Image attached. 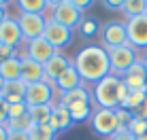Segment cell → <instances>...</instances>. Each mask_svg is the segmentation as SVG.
<instances>
[{"label": "cell", "instance_id": "cell-5", "mask_svg": "<svg viewBox=\"0 0 147 140\" xmlns=\"http://www.w3.org/2000/svg\"><path fill=\"white\" fill-rule=\"evenodd\" d=\"M90 127L96 136H102V138H111L115 132H119V123L117 117H115V111L111 108H94L92 117H90Z\"/></svg>", "mask_w": 147, "mask_h": 140}, {"label": "cell", "instance_id": "cell-11", "mask_svg": "<svg viewBox=\"0 0 147 140\" xmlns=\"http://www.w3.org/2000/svg\"><path fill=\"white\" fill-rule=\"evenodd\" d=\"M55 98V87L47 81H38V83H32L26 87V100L24 102L30 106H45V104H55L53 102Z\"/></svg>", "mask_w": 147, "mask_h": 140}, {"label": "cell", "instance_id": "cell-32", "mask_svg": "<svg viewBox=\"0 0 147 140\" xmlns=\"http://www.w3.org/2000/svg\"><path fill=\"white\" fill-rule=\"evenodd\" d=\"M13 55H17V51H15V49H11V47H7V45H2V43H0V64H4L7 59H11Z\"/></svg>", "mask_w": 147, "mask_h": 140}, {"label": "cell", "instance_id": "cell-25", "mask_svg": "<svg viewBox=\"0 0 147 140\" xmlns=\"http://www.w3.org/2000/svg\"><path fill=\"white\" fill-rule=\"evenodd\" d=\"M32 119H30V115H24V117H17V119H9L7 121V132H30V127H32Z\"/></svg>", "mask_w": 147, "mask_h": 140}, {"label": "cell", "instance_id": "cell-10", "mask_svg": "<svg viewBox=\"0 0 147 140\" xmlns=\"http://www.w3.org/2000/svg\"><path fill=\"white\" fill-rule=\"evenodd\" d=\"M17 23L19 30H22L24 43H30L34 38H40L45 32V23H47V17L45 15H28V13H17Z\"/></svg>", "mask_w": 147, "mask_h": 140}, {"label": "cell", "instance_id": "cell-22", "mask_svg": "<svg viewBox=\"0 0 147 140\" xmlns=\"http://www.w3.org/2000/svg\"><path fill=\"white\" fill-rule=\"evenodd\" d=\"M68 113H70L73 123H85V121H90V117H92V113H94V104L92 102L73 104V106L68 108Z\"/></svg>", "mask_w": 147, "mask_h": 140}, {"label": "cell", "instance_id": "cell-44", "mask_svg": "<svg viewBox=\"0 0 147 140\" xmlns=\"http://www.w3.org/2000/svg\"><path fill=\"white\" fill-rule=\"evenodd\" d=\"M145 13H147V9H145Z\"/></svg>", "mask_w": 147, "mask_h": 140}, {"label": "cell", "instance_id": "cell-36", "mask_svg": "<svg viewBox=\"0 0 147 140\" xmlns=\"http://www.w3.org/2000/svg\"><path fill=\"white\" fill-rule=\"evenodd\" d=\"M105 9H109V11H121V7H124V0H105Z\"/></svg>", "mask_w": 147, "mask_h": 140}, {"label": "cell", "instance_id": "cell-17", "mask_svg": "<svg viewBox=\"0 0 147 140\" xmlns=\"http://www.w3.org/2000/svg\"><path fill=\"white\" fill-rule=\"evenodd\" d=\"M47 125L51 127L55 134H60V132H66V129H70L75 123H73V119H70L68 108H64V106H60V104H55L51 117H49V121H47Z\"/></svg>", "mask_w": 147, "mask_h": 140}, {"label": "cell", "instance_id": "cell-8", "mask_svg": "<svg viewBox=\"0 0 147 140\" xmlns=\"http://www.w3.org/2000/svg\"><path fill=\"white\" fill-rule=\"evenodd\" d=\"M128 45L136 51H147V13L126 19Z\"/></svg>", "mask_w": 147, "mask_h": 140}, {"label": "cell", "instance_id": "cell-31", "mask_svg": "<svg viewBox=\"0 0 147 140\" xmlns=\"http://www.w3.org/2000/svg\"><path fill=\"white\" fill-rule=\"evenodd\" d=\"M147 127V121H143V119H132V121H130V125H128V132L132 134V136L136 138V136H141V134H143V129Z\"/></svg>", "mask_w": 147, "mask_h": 140}, {"label": "cell", "instance_id": "cell-43", "mask_svg": "<svg viewBox=\"0 0 147 140\" xmlns=\"http://www.w3.org/2000/svg\"><path fill=\"white\" fill-rule=\"evenodd\" d=\"M141 62H143V66H145V70H147V51L141 55Z\"/></svg>", "mask_w": 147, "mask_h": 140}, {"label": "cell", "instance_id": "cell-26", "mask_svg": "<svg viewBox=\"0 0 147 140\" xmlns=\"http://www.w3.org/2000/svg\"><path fill=\"white\" fill-rule=\"evenodd\" d=\"M145 96H147V91H130V89H128V93H126V98L121 100L119 108H126V111L132 113L134 108H136V106H139V104L145 100Z\"/></svg>", "mask_w": 147, "mask_h": 140}, {"label": "cell", "instance_id": "cell-4", "mask_svg": "<svg viewBox=\"0 0 147 140\" xmlns=\"http://www.w3.org/2000/svg\"><path fill=\"white\" fill-rule=\"evenodd\" d=\"M107 51H109V62H111V74H115V77H119V79L126 74V70H128L130 66H134V64L141 59L139 51L132 49L130 45L107 49Z\"/></svg>", "mask_w": 147, "mask_h": 140}, {"label": "cell", "instance_id": "cell-39", "mask_svg": "<svg viewBox=\"0 0 147 140\" xmlns=\"http://www.w3.org/2000/svg\"><path fill=\"white\" fill-rule=\"evenodd\" d=\"M7 15H9V4L7 2H0V21H2Z\"/></svg>", "mask_w": 147, "mask_h": 140}, {"label": "cell", "instance_id": "cell-12", "mask_svg": "<svg viewBox=\"0 0 147 140\" xmlns=\"http://www.w3.org/2000/svg\"><path fill=\"white\" fill-rule=\"evenodd\" d=\"M0 43L15 49V51L24 45V36H22V30H19V23L11 15H7L0 21Z\"/></svg>", "mask_w": 147, "mask_h": 140}, {"label": "cell", "instance_id": "cell-3", "mask_svg": "<svg viewBox=\"0 0 147 140\" xmlns=\"http://www.w3.org/2000/svg\"><path fill=\"white\" fill-rule=\"evenodd\" d=\"M47 19H53L60 26H64V28L75 32V30H79L81 21L85 19V15L79 9H75L70 0H55V2H49V17Z\"/></svg>", "mask_w": 147, "mask_h": 140}, {"label": "cell", "instance_id": "cell-2", "mask_svg": "<svg viewBox=\"0 0 147 140\" xmlns=\"http://www.w3.org/2000/svg\"><path fill=\"white\" fill-rule=\"evenodd\" d=\"M126 93H128L126 85L115 74H109L102 81H98L96 85L90 87V96H92L94 108H111V111H115V108H119Z\"/></svg>", "mask_w": 147, "mask_h": 140}, {"label": "cell", "instance_id": "cell-20", "mask_svg": "<svg viewBox=\"0 0 147 140\" xmlns=\"http://www.w3.org/2000/svg\"><path fill=\"white\" fill-rule=\"evenodd\" d=\"M17 13L45 15V17H49V0H19L17 2Z\"/></svg>", "mask_w": 147, "mask_h": 140}, {"label": "cell", "instance_id": "cell-42", "mask_svg": "<svg viewBox=\"0 0 147 140\" xmlns=\"http://www.w3.org/2000/svg\"><path fill=\"white\" fill-rule=\"evenodd\" d=\"M136 140H147V127L143 129V134H141V136H136Z\"/></svg>", "mask_w": 147, "mask_h": 140}, {"label": "cell", "instance_id": "cell-37", "mask_svg": "<svg viewBox=\"0 0 147 140\" xmlns=\"http://www.w3.org/2000/svg\"><path fill=\"white\" fill-rule=\"evenodd\" d=\"M70 2H73V7H75V9H79L81 13H83L85 9L92 7V2H90V0H70Z\"/></svg>", "mask_w": 147, "mask_h": 140}, {"label": "cell", "instance_id": "cell-7", "mask_svg": "<svg viewBox=\"0 0 147 140\" xmlns=\"http://www.w3.org/2000/svg\"><path fill=\"white\" fill-rule=\"evenodd\" d=\"M55 53H60V51H55V49L49 45L47 41H45L43 36L40 38H34V41H30V43H24L22 47L17 49V55L19 57H30V59H34V62H38V64H47L49 59H51Z\"/></svg>", "mask_w": 147, "mask_h": 140}, {"label": "cell", "instance_id": "cell-16", "mask_svg": "<svg viewBox=\"0 0 147 140\" xmlns=\"http://www.w3.org/2000/svg\"><path fill=\"white\" fill-rule=\"evenodd\" d=\"M22 59V81L26 85H32V83H38L45 79V70H43V64L34 62L30 57H19Z\"/></svg>", "mask_w": 147, "mask_h": 140}, {"label": "cell", "instance_id": "cell-24", "mask_svg": "<svg viewBox=\"0 0 147 140\" xmlns=\"http://www.w3.org/2000/svg\"><path fill=\"white\" fill-rule=\"evenodd\" d=\"M145 9H147V0H124L121 13H124L126 19H130V17L145 15Z\"/></svg>", "mask_w": 147, "mask_h": 140}, {"label": "cell", "instance_id": "cell-18", "mask_svg": "<svg viewBox=\"0 0 147 140\" xmlns=\"http://www.w3.org/2000/svg\"><path fill=\"white\" fill-rule=\"evenodd\" d=\"M79 102H92V96H90L88 85H83V87H79V89H73V91H68V93L58 96V102H55V104H60V106H64V108H70L73 104H79Z\"/></svg>", "mask_w": 147, "mask_h": 140}, {"label": "cell", "instance_id": "cell-14", "mask_svg": "<svg viewBox=\"0 0 147 140\" xmlns=\"http://www.w3.org/2000/svg\"><path fill=\"white\" fill-rule=\"evenodd\" d=\"M70 64H73L70 57H66L64 53H55L47 64H43V70H45V79H43V81H47V83L53 85L64 72H66V68L70 66Z\"/></svg>", "mask_w": 147, "mask_h": 140}, {"label": "cell", "instance_id": "cell-6", "mask_svg": "<svg viewBox=\"0 0 147 140\" xmlns=\"http://www.w3.org/2000/svg\"><path fill=\"white\" fill-rule=\"evenodd\" d=\"M100 41L105 49H115L128 45V32H126V21L111 19V21L100 26Z\"/></svg>", "mask_w": 147, "mask_h": 140}, {"label": "cell", "instance_id": "cell-33", "mask_svg": "<svg viewBox=\"0 0 147 140\" xmlns=\"http://www.w3.org/2000/svg\"><path fill=\"white\" fill-rule=\"evenodd\" d=\"M132 115H134L136 119H143V121H147V96H145L143 102H141L139 106H136L134 111H132Z\"/></svg>", "mask_w": 147, "mask_h": 140}, {"label": "cell", "instance_id": "cell-13", "mask_svg": "<svg viewBox=\"0 0 147 140\" xmlns=\"http://www.w3.org/2000/svg\"><path fill=\"white\" fill-rule=\"evenodd\" d=\"M121 83L130 91H147V70H145L141 59L126 70V74L121 77Z\"/></svg>", "mask_w": 147, "mask_h": 140}, {"label": "cell", "instance_id": "cell-21", "mask_svg": "<svg viewBox=\"0 0 147 140\" xmlns=\"http://www.w3.org/2000/svg\"><path fill=\"white\" fill-rule=\"evenodd\" d=\"M26 87H28V85L24 83V81H13V83H7V85H4V91H2V98L7 100L9 104L24 102V100H26Z\"/></svg>", "mask_w": 147, "mask_h": 140}, {"label": "cell", "instance_id": "cell-40", "mask_svg": "<svg viewBox=\"0 0 147 140\" xmlns=\"http://www.w3.org/2000/svg\"><path fill=\"white\" fill-rule=\"evenodd\" d=\"M7 136H9L7 127H4V125H0V140H7Z\"/></svg>", "mask_w": 147, "mask_h": 140}, {"label": "cell", "instance_id": "cell-30", "mask_svg": "<svg viewBox=\"0 0 147 140\" xmlns=\"http://www.w3.org/2000/svg\"><path fill=\"white\" fill-rule=\"evenodd\" d=\"M28 104L26 102H17V104H9V119H17V117H24L28 115Z\"/></svg>", "mask_w": 147, "mask_h": 140}, {"label": "cell", "instance_id": "cell-1", "mask_svg": "<svg viewBox=\"0 0 147 140\" xmlns=\"http://www.w3.org/2000/svg\"><path fill=\"white\" fill-rule=\"evenodd\" d=\"M73 66L83 79L85 85H96L105 77L111 74V62H109V51L102 45H85L79 49V53L73 57Z\"/></svg>", "mask_w": 147, "mask_h": 140}, {"label": "cell", "instance_id": "cell-15", "mask_svg": "<svg viewBox=\"0 0 147 140\" xmlns=\"http://www.w3.org/2000/svg\"><path fill=\"white\" fill-rule=\"evenodd\" d=\"M83 85H85L83 79L79 77V72L75 70L73 64H70V66L66 68V72H64L62 77L53 83V87H55V93H58V96H62V93H68V91H73V89L83 87Z\"/></svg>", "mask_w": 147, "mask_h": 140}, {"label": "cell", "instance_id": "cell-28", "mask_svg": "<svg viewBox=\"0 0 147 140\" xmlns=\"http://www.w3.org/2000/svg\"><path fill=\"white\" fill-rule=\"evenodd\" d=\"M98 32H100V23L96 21V19H92V17H85L83 21H81V26H79V34L85 36V38H92Z\"/></svg>", "mask_w": 147, "mask_h": 140}, {"label": "cell", "instance_id": "cell-35", "mask_svg": "<svg viewBox=\"0 0 147 140\" xmlns=\"http://www.w3.org/2000/svg\"><path fill=\"white\" fill-rule=\"evenodd\" d=\"M107 140H136L132 134L128 132V129H119V132H115L111 138H107Z\"/></svg>", "mask_w": 147, "mask_h": 140}, {"label": "cell", "instance_id": "cell-9", "mask_svg": "<svg viewBox=\"0 0 147 140\" xmlns=\"http://www.w3.org/2000/svg\"><path fill=\"white\" fill-rule=\"evenodd\" d=\"M43 38L51 45L55 51L62 53L64 49L73 43V30L60 26V23L53 21V19H47V23H45V32H43Z\"/></svg>", "mask_w": 147, "mask_h": 140}, {"label": "cell", "instance_id": "cell-38", "mask_svg": "<svg viewBox=\"0 0 147 140\" xmlns=\"http://www.w3.org/2000/svg\"><path fill=\"white\" fill-rule=\"evenodd\" d=\"M7 140H30V136L26 132H9Z\"/></svg>", "mask_w": 147, "mask_h": 140}, {"label": "cell", "instance_id": "cell-19", "mask_svg": "<svg viewBox=\"0 0 147 140\" xmlns=\"http://www.w3.org/2000/svg\"><path fill=\"white\" fill-rule=\"evenodd\" d=\"M0 77L4 79V83L22 81V59H19V55H13L4 64H0Z\"/></svg>", "mask_w": 147, "mask_h": 140}, {"label": "cell", "instance_id": "cell-29", "mask_svg": "<svg viewBox=\"0 0 147 140\" xmlns=\"http://www.w3.org/2000/svg\"><path fill=\"white\" fill-rule=\"evenodd\" d=\"M115 117H117V123H119V129H128L130 121L134 119V115L126 108H115Z\"/></svg>", "mask_w": 147, "mask_h": 140}, {"label": "cell", "instance_id": "cell-34", "mask_svg": "<svg viewBox=\"0 0 147 140\" xmlns=\"http://www.w3.org/2000/svg\"><path fill=\"white\" fill-rule=\"evenodd\" d=\"M7 121H9V102L0 98V125H7Z\"/></svg>", "mask_w": 147, "mask_h": 140}, {"label": "cell", "instance_id": "cell-41", "mask_svg": "<svg viewBox=\"0 0 147 140\" xmlns=\"http://www.w3.org/2000/svg\"><path fill=\"white\" fill-rule=\"evenodd\" d=\"M4 85H7V83H4V79L0 77V98H2V91H4Z\"/></svg>", "mask_w": 147, "mask_h": 140}, {"label": "cell", "instance_id": "cell-27", "mask_svg": "<svg viewBox=\"0 0 147 140\" xmlns=\"http://www.w3.org/2000/svg\"><path fill=\"white\" fill-rule=\"evenodd\" d=\"M28 136H30V140H55L58 134L49 125H32L30 132H28Z\"/></svg>", "mask_w": 147, "mask_h": 140}, {"label": "cell", "instance_id": "cell-23", "mask_svg": "<svg viewBox=\"0 0 147 140\" xmlns=\"http://www.w3.org/2000/svg\"><path fill=\"white\" fill-rule=\"evenodd\" d=\"M53 106L55 104H45V106H30V119H32V123L34 125H47V121H49V117H51V113H53Z\"/></svg>", "mask_w": 147, "mask_h": 140}]
</instances>
